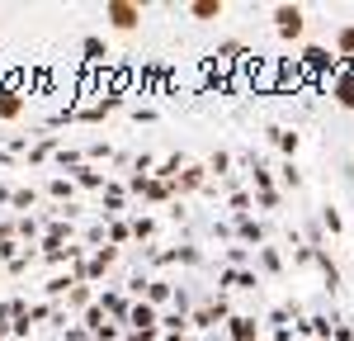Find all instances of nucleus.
I'll return each mask as SVG.
<instances>
[{
	"label": "nucleus",
	"mask_w": 354,
	"mask_h": 341,
	"mask_svg": "<svg viewBox=\"0 0 354 341\" xmlns=\"http://www.w3.org/2000/svg\"><path fill=\"white\" fill-rule=\"evenodd\" d=\"M95 304H100V299H95V289H90V284H76V289H71V294H66V308H95Z\"/></svg>",
	"instance_id": "obj_12"
},
{
	"label": "nucleus",
	"mask_w": 354,
	"mask_h": 341,
	"mask_svg": "<svg viewBox=\"0 0 354 341\" xmlns=\"http://www.w3.org/2000/svg\"><path fill=\"white\" fill-rule=\"evenodd\" d=\"M66 341H85V332L81 327H66Z\"/></svg>",
	"instance_id": "obj_27"
},
{
	"label": "nucleus",
	"mask_w": 354,
	"mask_h": 341,
	"mask_svg": "<svg viewBox=\"0 0 354 341\" xmlns=\"http://www.w3.org/2000/svg\"><path fill=\"white\" fill-rule=\"evenodd\" d=\"M335 57H354V24H345L335 33Z\"/></svg>",
	"instance_id": "obj_16"
},
{
	"label": "nucleus",
	"mask_w": 354,
	"mask_h": 341,
	"mask_svg": "<svg viewBox=\"0 0 354 341\" xmlns=\"http://www.w3.org/2000/svg\"><path fill=\"white\" fill-rule=\"evenodd\" d=\"M161 327H165V332H185V313H165Z\"/></svg>",
	"instance_id": "obj_21"
},
{
	"label": "nucleus",
	"mask_w": 354,
	"mask_h": 341,
	"mask_svg": "<svg viewBox=\"0 0 354 341\" xmlns=\"http://www.w3.org/2000/svg\"><path fill=\"white\" fill-rule=\"evenodd\" d=\"M222 284H232V289H255V275H250V270H232V275H222Z\"/></svg>",
	"instance_id": "obj_17"
},
{
	"label": "nucleus",
	"mask_w": 354,
	"mask_h": 341,
	"mask_svg": "<svg viewBox=\"0 0 354 341\" xmlns=\"http://www.w3.org/2000/svg\"><path fill=\"white\" fill-rule=\"evenodd\" d=\"M48 195H53V199H71V180H53Z\"/></svg>",
	"instance_id": "obj_22"
},
{
	"label": "nucleus",
	"mask_w": 354,
	"mask_h": 341,
	"mask_svg": "<svg viewBox=\"0 0 354 341\" xmlns=\"http://www.w3.org/2000/svg\"><path fill=\"white\" fill-rule=\"evenodd\" d=\"M279 147L283 152H298V133H279Z\"/></svg>",
	"instance_id": "obj_26"
},
{
	"label": "nucleus",
	"mask_w": 354,
	"mask_h": 341,
	"mask_svg": "<svg viewBox=\"0 0 354 341\" xmlns=\"http://www.w3.org/2000/svg\"><path fill=\"white\" fill-rule=\"evenodd\" d=\"M147 327H161V313L142 299V304H133V313H128V332H147Z\"/></svg>",
	"instance_id": "obj_6"
},
{
	"label": "nucleus",
	"mask_w": 354,
	"mask_h": 341,
	"mask_svg": "<svg viewBox=\"0 0 354 341\" xmlns=\"http://www.w3.org/2000/svg\"><path fill=\"white\" fill-rule=\"evenodd\" d=\"M113 261H118V247H100V252L90 256V265H85V280H100V275L109 270Z\"/></svg>",
	"instance_id": "obj_8"
},
{
	"label": "nucleus",
	"mask_w": 354,
	"mask_h": 341,
	"mask_svg": "<svg viewBox=\"0 0 354 341\" xmlns=\"http://www.w3.org/2000/svg\"><path fill=\"white\" fill-rule=\"evenodd\" d=\"M307 332H312V337H330V322H326V317H312Z\"/></svg>",
	"instance_id": "obj_23"
},
{
	"label": "nucleus",
	"mask_w": 354,
	"mask_h": 341,
	"mask_svg": "<svg viewBox=\"0 0 354 341\" xmlns=\"http://www.w3.org/2000/svg\"><path fill=\"white\" fill-rule=\"evenodd\" d=\"M203 180H208V166H185L180 180H175V190H198Z\"/></svg>",
	"instance_id": "obj_13"
},
{
	"label": "nucleus",
	"mask_w": 354,
	"mask_h": 341,
	"mask_svg": "<svg viewBox=\"0 0 354 341\" xmlns=\"http://www.w3.org/2000/svg\"><path fill=\"white\" fill-rule=\"evenodd\" d=\"M128 237H133V227H128V223H109V247L128 242Z\"/></svg>",
	"instance_id": "obj_20"
},
{
	"label": "nucleus",
	"mask_w": 354,
	"mask_h": 341,
	"mask_svg": "<svg viewBox=\"0 0 354 341\" xmlns=\"http://www.w3.org/2000/svg\"><path fill=\"white\" fill-rule=\"evenodd\" d=\"M104 19H109V28H118V33H133V28H142V5H137V0H109V5H104Z\"/></svg>",
	"instance_id": "obj_1"
},
{
	"label": "nucleus",
	"mask_w": 354,
	"mask_h": 341,
	"mask_svg": "<svg viewBox=\"0 0 354 341\" xmlns=\"http://www.w3.org/2000/svg\"><path fill=\"white\" fill-rule=\"evenodd\" d=\"M298 62L307 67V71H335V62H340V57H330V48H322V43H307Z\"/></svg>",
	"instance_id": "obj_4"
},
{
	"label": "nucleus",
	"mask_w": 354,
	"mask_h": 341,
	"mask_svg": "<svg viewBox=\"0 0 354 341\" xmlns=\"http://www.w3.org/2000/svg\"><path fill=\"white\" fill-rule=\"evenodd\" d=\"M104 322H109V317H104V308H100V304H95V308H85V327H90V337H95Z\"/></svg>",
	"instance_id": "obj_19"
},
{
	"label": "nucleus",
	"mask_w": 354,
	"mask_h": 341,
	"mask_svg": "<svg viewBox=\"0 0 354 341\" xmlns=\"http://www.w3.org/2000/svg\"><path fill=\"white\" fill-rule=\"evenodd\" d=\"M33 199H38L33 190H15V199H10V204H19V209H33Z\"/></svg>",
	"instance_id": "obj_24"
},
{
	"label": "nucleus",
	"mask_w": 354,
	"mask_h": 341,
	"mask_svg": "<svg viewBox=\"0 0 354 341\" xmlns=\"http://www.w3.org/2000/svg\"><path fill=\"white\" fill-rule=\"evenodd\" d=\"M165 341H185V332H165Z\"/></svg>",
	"instance_id": "obj_28"
},
{
	"label": "nucleus",
	"mask_w": 354,
	"mask_h": 341,
	"mask_svg": "<svg viewBox=\"0 0 354 341\" xmlns=\"http://www.w3.org/2000/svg\"><path fill=\"white\" fill-rule=\"evenodd\" d=\"M43 317H53V308H48V304H33V308H28V322H43Z\"/></svg>",
	"instance_id": "obj_25"
},
{
	"label": "nucleus",
	"mask_w": 354,
	"mask_h": 341,
	"mask_svg": "<svg viewBox=\"0 0 354 341\" xmlns=\"http://www.w3.org/2000/svg\"><path fill=\"white\" fill-rule=\"evenodd\" d=\"M326 85H330V100H335L340 110H354V67L350 71H335Z\"/></svg>",
	"instance_id": "obj_3"
},
{
	"label": "nucleus",
	"mask_w": 354,
	"mask_h": 341,
	"mask_svg": "<svg viewBox=\"0 0 354 341\" xmlns=\"http://www.w3.org/2000/svg\"><path fill=\"white\" fill-rule=\"evenodd\" d=\"M218 317H232V313H227V304H208V308H198L194 313V327H218Z\"/></svg>",
	"instance_id": "obj_11"
},
{
	"label": "nucleus",
	"mask_w": 354,
	"mask_h": 341,
	"mask_svg": "<svg viewBox=\"0 0 354 341\" xmlns=\"http://www.w3.org/2000/svg\"><path fill=\"white\" fill-rule=\"evenodd\" d=\"M81 53L90 57V62H104V57H109V48H104L100 38H85V43H81Z\"/></svg>",
	"instance_id": "obj_18"
},
{
	"label": "nucleus",
	"mask_w": 354,
	"mask_h": 341,
	"mask_svg": "<svg viewBox=\"0 0 354 341\" xmlns=\"http://www.w3.org/2000/svg\"><path fill=\"white\" fill-rule=\"evenodd\" d=\"M24 114V95L15 85H0V123H15Z\"/></svg>",
	"instance_id": "obj_7"
},
{
	"label": "nucleus",
	"mask_w": 354,
	"mask_h": 341,
	"mask_svg": "<svg viewBox=\"0 0 354 341\" xmlns=\"http://www.w3.org/2000/svg\"><path fill=\"white\" fill-rule=\"evenodd\" d=\"M71 180H81L85 190H104V175H100V170H95V166H85V161H81V166H76V170H71Z\"/></svg>",
	"instance_id": "obj_14"
},
{
	"label": "nucleus",
	"mask_w": 354,
	"mask_h": 341,
	"mask_svg": "<svg viewBox=\"0 0 354 341\" xmlns=\"http://www.w3.org/2000/svg\"><path fill=\"white\" fill-rule=\"evenodd\" d=\"M274 28H279L283 38H302V28H307L302 5H274Z\"/></svg>",
	"instance_id": "obj_2"
},
{
	"label": "nucleus",
	"mask_w": 354,
	"mask_h": 341,
	"mask_svg": "<svg viewBox=\"0 0 354 341\" xmlns=\"http://www.w3.org/2000/svg\"><path fill=\"white\" fill-rule=\"evenodd\" d=\"M227 337L232 341H260V322L250 313H232L227 317Z\"/></svg>",
	"instance_id": "obj_5"
},
{
	"label": "nucleus",
	"mask_w": 354,
	"mask_h": 341,
	"mask_svg": "<svg viewBox=\"0 0 354 341\" xmlns=\"http://www.w3.org/2000/svg\"><path fill=\"white\" fill-rule=\"evenodd\" d=\"M142 299H147L151 308H161V304H170V299H175V289H170L165 280H147V294H142Z\"/></svg>",
	"instance_id": "obj_10"
},
{
	"label": "nucleus",
	"mask_w": 354,
	"mask_h": 341,
	"mask_svg": "<svg viewBox=\"0 0 354 341\" xmlns=\"http://www.w3.org/2000/svg\"><path fill=\"white\" fill-rule=\"evenodd\" d=\"M222 10H227L222 0H189V5H185L189 19H222Z\"/></svg>",
	"instance_id": "obj_9"
},
{
	"label": "nucleus",
	"mask_w": 354,
	"mask_h": 341,
	"mask_svg": "<svg viewBox=\"0 0 354 341\" xmlns=\"http://www.w3.org/2000/svg\"><path fill=\"white\" fill-rule=\"evenodd\" d=\"M76 284H81V280H76V275H53V280L43 284V289H48V299H62V294H71Z\"/></svg>",
	"instance_id": "obj_15"
}]
</instances>
